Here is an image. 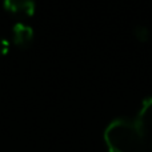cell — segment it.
I'll list each match as a JSON object with an SVG mask.
<instances>
[{"instance_id":"6da1fadb","label":"cell","mask_w":152,"mask_h":152,"mask_svg":"<svg viewBox=\"0 0 152 152\" xmlns=\"http://www.w3.org/2000/svg\"><path fill=\"white\" fill-rule=\"evenodd\" d=\"M147 135L134 119L119 118L107 126L104 143L108 152H145Z\"/></svg>"},{"instance_id":"7a4b0ae2","label":"cell","mask_w":152,"mask_h":152,"mask_svg":"<svg viewBox=\"0 0 152 152\" xmlns=\"http://www.w3.org/2000/svg\"><path fill=\"white\" fill-rule=\"evenodd\" d=\"M4 7L18 18H29L35 12L34 0H4Z\"/></svg>"},{"instance_id":"3957f363","label":"cell","mask_w":152,"mask_h":152,"mask_svg":"<svg viewBox=\"0 0 152 152\" xmlns=\"http://www.w3.org/2000/svg\"><path fill=\"white\" fill-rule=\"evenodd\" d=\"M12 39H13V43H15L18 47L27 48L32 43L34 31H32V28L29 26H27V24L18 23L15 27H13Z\"/></svg>"},{"instance_id":"277c9868","label":"cell","mask_w":152,"mask_h":152,"mask_svg":"<svg viewBox=\"0 0 152 152\" xmlns=\"http://www.w3.org/2000/svg\"><path fill=\"white\" fill-rule=\"evenodd\" d=\"M134 120L136 121L144 131L148 132V129L152 127V96L145 97L142 102L140 110L137 111Z\"/></svg>"},{"instance_id":"5b68a950","label":"cell","mask_w":152,"mask_h":152,"mask_svg":"<svg viewBox=\"0 0 152 152\" xmlns=\"http://www.w3.org/2000/svg\"><path fill=\"white\" fill-rule=\"evenodd\" d=\"M134 35H135V37H136L139 42H142V43L147 42V40L150 39V36H151L150 29H148L147 27H144V26H136L135 27Z\"/></svg>"},{"instance_id":"8992f818","label":"cell","mask_w":152,"mask_h":152,"mask_svg":"<svg viewBox=\"0 0 152 152\" xmlns=\"http://www.w3.org/2000/svg\"><path fill=\"white\" fill-rule=\"evenodd\" d=\"M8 51H10V42L0 37V56L5 55Z\"/></svg>"}]
</instances>
